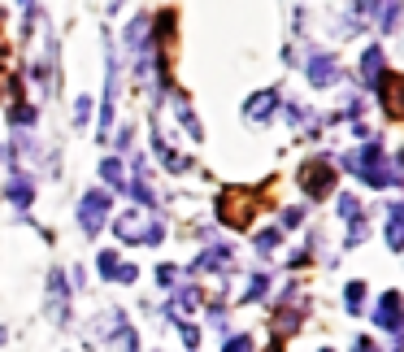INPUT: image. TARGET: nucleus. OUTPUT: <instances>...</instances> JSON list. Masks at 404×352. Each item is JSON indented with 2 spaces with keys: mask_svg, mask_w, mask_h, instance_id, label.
<instances>
[{
  "mask_svg": "<svg viewBox=\"0 0 404 352\" xmlns=\"http://www.w3.org/2000/svg\"><path fill=\"white\" fill-rule=\"evenodd\" d=\"M339 213H344V218H357V213H361V204L352 200V196H344V200H339Z\"/></svg>",
  "mask_w": 404,
  "mask_h": 352,
  "instance_id": "obj_21",
  "label": "nucleus"
},
{
  "mask_svg": "<svg viewBox=\"0 0 404 352\" xmlns=\"http://www.w3.org/2000/svg\"><path fill=\"white\" fill-rule=\"evenodd\" d=\"M300 183L309 187V196L317 200V196H326V191H335V170L326 161H309L300 170Z\"/></svg>",
  "mask_w": 404,
  "mask_h": 352,
  "instance_id": "obj_5",
  "label": "nucleus"
},
{
  "mask_svg": "<svg viewBox=\"0 0 404 352\" xmlns=\"http://www.w3.org/2000/svg\"><path fill=\"white\" fill-rule=\"evenodd\" d=\"M179 331H183V344H187V348H196V344H200V331L191 326V322H179Z\"/></svg>",
  "mask_w": 404,
  "mask_h": 352,
  "instance_id": "obj_19",
  "label": "nucleus"
},
{
  "mask_svg": "<svg viewBox=\"0 0 404 352\" xmlns=\"http://www.w3.org/2000/svg\"><path fill=\"white\" fill-rule=\"evenodd\" d=\"M361 74H365V87H378V83H383V74H387V70H383V48H378V44H369V48H365V57H361Z\"/></svg>",
  "mask_w": 404,
  "mask_h": 352,
  "instance_id": "obj_10",
  "label": "nucleus"
},
{
  "mask_svg": "<svg viewBox=\"0 0 404 352\" xmlns=\"http://www.w3.org/2000/svg\"><path fill=\"white\" fill-rule=\"evenodd\" d=\"M361 296H365V283H348V292H344L348 313H357V309H361Z\"/></svg>",
  "mask_w": 404,
  "mask_h": 352,
  "instance_id": "obj_14",
  "label": "nucleus"
},
{
  "mask_svg": "<svg viewBox=\"0 0 404 352\" xmlns=\"http://www.w3.org/2000/svg\"><path fill=\"white\" fill-rule=\"evenodd\" d=\"M335 74H339L335 57H331V53H313V61H309V83H313V87H331Z\"/></svg>",
  "mask_w": 404,
  "mask_h": 352,
  "instance_id": "obj_8",
  "label": "nucleus"
},
{
  "mask_svg": "<svg viewBox=\"0 0 404 352\" xmlns=\"http://www.w3.org/2000/svg\"><path fill=\"white\" fill-rule=\"evenodd\" d=\"M218 222H222V227L244 231L252 222V200H244V191H239V187L222 191V196H218Z\"/></svg>",
  "mask_w": 404,
  "mask_h": 352,
  "instance_id": "obj_2",
  "label": "nucleus"
},
{
  "mask_svg": "<svg viewBox=\"0 0 404 352\" xmlns=\"http://www.w3.org/2000/svg\"><path fill=\"white\" fill-rule=\"evenodd\" d=\"M374 322L383 326V331H404V305H400V292H387L383 300H378V309H374Z\"/></svg>",
  "mask_w": 404,
  "mask_h": 352,
  "instance_id": "obj_6",
  "label": "nucleus"
},
{
  "mask_svg": "<svg viewBox=\"0 0 404 352\" xmlns=\"http://www.w3.org/2000/svg\"><path fill=\"white\" fill-rule=\"evenodd\" d=\"M261 292H265V274H252V283H248V296H244V300H256Z\"/></svg>",
  "mask_w": 404,
  "mask_h": 352,
  "instance_id": "obj_20",
  "label": "nucleus"
},
{
  "mask_svg": "<svg viewBox=\"0 0 404 352\" xmlns=\"http://www.w3.org/2000/svg\"><path fill=\"white\" fill-rule=\"evenodd\" d=\"M100 174H105V179H109L113 187H122V166L113 161V157H105V166H100Z\"/></svg>",
  "mask_w": 404,
  "mask_h": 352,
  "instance_id": "obj_15",
  "label": "nucleus"
},
{
  "mask_svg": "<svg viewBox=\"0 0 404 352\" xmlns=\"http://www.w3.org/2000/svg\"><path fill=\"white\" fill-rule=\"evenodd\" d=\"M352 352H378V348L369 344V340H357V344H352Z\"/></svg>",
  "mask_w": 404,
  "mask_h": 352,
  "instance_id": "obj_23",
  "label": "nucleus"
},
{
  "mask_svg": "<svg viewBox=\"0 0 404 352\" xmlns=\"http://www.w3.org/2000/svg\"><path fill=\"white\" fill-rule=\"evenodd\" d=\"M113 231H118V239H126V244H135L139 235L148 239V231H139V213H126V218H118V227H113Z\"/></svg>",
  "mask_w": 404,
  "mask_h": 352,
  "instance_id": "obj_11",
  "label": "nucleus"
},
{
  "mask_svg": "<svg viewBox=\"0 0 404 352\" xmlns=\"http://www.w3.org/2000/svg\"><path fill=\"white\" fill-rule=\"evenodd\" d=\"M9 118H13V126H30V122H35V109H30V105H18Z\"/></svg>",
  "mask_w": 404,
  "mask_h": 352,
  "instance_id": "obj_16",
  "label": "nucleus"
},
{
  "mask_svg": "<svg viewBox=\"0 0 404 352\" xmlns=\"http://www.w3.org/2000/svg\"><path fill=\"white\" fill-rule=\"evenodd\" d=\"M322 352H331V348H322Z\"/></svg>",
  "mask_w": 404,
  "mask_h": 352,
  "instance_id": "obj_24",
  "label": "nucleus"
},
{
  "mask_svg": "<svg viewBox=\"0 0 404 352\" xmlns=\"http://www.w3.org/2000/svg\"><path fill=\"white\" fill-rule=\"evenodd\" d=\"M274 244H279V227H270V231H261V235H256V248H261V252H270Z\"/></svg>",
  "mask_w": 404,
  "mask_h": 352,
  "instance_id": "obj_18",
  "label": "nucleus"
},
{
  "mask_svg": "<svg viewBox=\"0 0 404 352\" xmlns=\"http://www.w3.org/2000/svg\"><path fill=\"white\" fill-rule=\"evenodd\" d=\"M387 244H392V248H404V222L392 218V227H387Z\"/></svg>",
  "mask_w": 404,
  "mask_h": 352,
  "instance_id": "obj_17",
  "label": "nucleus"
},
{
  "mask_svg": "<svg viewBox=\"0 0 404 352\" xmlns=\"http://www.w3.org/2000/svg\"><path fill=\"white\" fill-rule=\"evenodd\" d=\"M105 218H109V191H87L83 204H78V222H83V231L96 235L105 227Z\"/></svg>",
  "mask_w": 404,
  "mask_h": 352,
  "instance_id": "obj_4",
  "label": "nucleus"
},
{
  "mask_svg": "<svg viewBox=\"0 0 404 352\" xmlns=\"http://www.w3.org/2000/svg\"><path fill=\"white\" fill-rule=\"evenodd\" d=\"M96 270H100V279H118V283H135L139 279V270L122 265L118 252H100V257H96Z\"/></svg>",
  "mask_w": 404,
  "mask_h": 352,
  "instance_id": "obj_7",
  "label": "nucleus"
},
{
  "mask_svg": "<svg viewBox=\"0 0 404 352\" xmlns=\"http://www.w3.org/2000/svg\"><path fill=\"white\" fill-rule=\"evenodd\" d=\"M274 109H279V87H265V91H256L252 100L244 105V114L252 118V122H261V118H270Z\"/></svg>",
  "mask_w": 404,
  "mask_h": 352,
  "instance_id": "obj_9",
  "label": "nucleus"
},
{
  "mask_svg": "<svg viewBox=\"0 0 404 352\" xmlns=\"http://www.w3.org/2000/svg\"><path fill=\"white\" fill-rule=\"evenodd\" d=\"M30 196H35V191H30L26 179H13V183H9V200H13V204H30Z\"/></svg>",
  "mask_w": 404,
  "mask_h": 352,
  "instance_id": "obj_13",
  "label": "nucleus"
},
{
  "mask_svg": "<svg viewBox=\"0 0 404 352\" xmlns=\"http://www.w3.org/2000/svg\"><path fill=\"white\" fill-rule=\"evenodd\" d=\"M344 166H348L352 174H361L369 187L392 183V174H387V157H383V143H365L361 152H348V157H344Z\"/></svg>",
  "mask_w": 404,
  "mask_h": 352,
  "instance_id": "obj_1",
  "label": "nucleus"
},
{
  "mask_svg": "<svg viewBox=\"0 0 404 352\" xmlns=\"http://www.w3.org/2000/svg\"><path fill=\"white\" fill-rule=\"evenodd\" d=\"M226 352H252V344H248V335H235V340L226 344Z\"/></svg>",
  "mask_w": 404,
  "mask_h": 352,
  "instance_id": "obj_22",
  "label": "nucleus"
},
{
  "mask_svg": "<svg viewBox=\"0 0 404 352\" xmlns=\"http://www.w3.org/2000/svg\"><path fill=\"white\" fill-rule=\"evenodd\" d=\"M374 91L383 100V114L392 122H404V74H383V83Z\"/></svg>",
  "mask_w": 404,
  "mask_h": 352,
  "instance_id": "obj_3",
  "label": "nucleus"
},
{
  "mask_svg": "<svg viewBox=\"0 0 404 352\" xmlns=\"http://www.w3.org/2000/svg\"><path fill=\"white\" fill-rule=\"evenodd\" d=\"M226 265H231V252L226 248H209L200 257V270H226Z\"/></svg>",
  "mask_w": 404,
  "mask_h": 352,
  "instance_id": "obj_12",
  "label": "nucleus"
}]
</instances>
